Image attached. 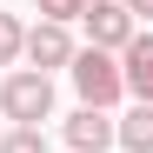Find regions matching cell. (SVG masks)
<instances>
[{
  "mask_svg": "<svg viewBox=\"0 0 153 153\" xmlns=\"http://www.w3.org/2000/svg\"><path fill=\"white\" fill-rule=\"evenodd\" d=\"M0 120H13V126L53 120V80L33 73V67H13L7 80H0Z\"/></svg>",
  "mask_w": 153,
  "mask_h": 153,
  "instance_id": "1",
  "label": "cell"
},
{
  "mask_svg": "<svg viewBox=\"0 0 153 153\" xmlns=\"http://www.w3.org/2000/svg\"><path fill=\"white\" fill-rule=\"evenodd\" d=\"M67 73H73V93H80V107L113 113V100L126 93V87H120V60H113V53H100V47H80V53L67 60Z\"/></svg>",
  "mask_w": 153,
  "mask_h": 153,
  "instance_id": "2",
  "label": "cell"
},
{
  "mask_svg": "<svg viewBox=\"0 0 153 153\" xmlns=\"http://www.w3.org/2000/svg\"><path fill=\"white\" fill-rule=\"evenodd\" d=\"M80 27H87V47H100V53H120V47L140 33L120 0H87V7H80Z\"/></svg>",
  "mask_w": 153,
  "mask_h": 153,
  "instance_id": "3",
  "label": "cell"
},
{
  "mask_svg": "<svg viewBox=\"0 0 153 153\" xmlns=\"http://www.w3.org/2000/svg\"><path fill=\"white\" fill-rule=\"evenodd\" d=\"M113 60H120V87L133 93L140 107H153V27H140V33L113 53Z\"/></svg>",
  "mask_w": 153,
  "mask_h": 153,
  "instance_id": "4",
  "label": "cell"
},
{
  "mask_svg": "<svg viewBox=\"0 0 153 153\" xmlns=\"http://www.w3.org/2000/svg\"><path fill=\"white\" fill-rule=\"evenodd\" d=\"M80 47H73V33L67 27H27V40H20V60H33V73H53V67H67Z\"/></svg>",
  "mask_w": 153,
  "mask_h": 153,
  "instance_id": "5",
  "label": "cell"
},
{
  "mask_svg": "<svg viewBox=\"0 0 153 153\" xmlns=\"http://www.w3.org/2000/svg\"><path fill=\"white\" fill-rule=\"evenodd\" d=\"M67 146H73V153H107V146H113V113H100V107L67 113Z\"/></svg>",
  "mask_w": 153,
  "mask_h": 153,
  "instance_id": "6",
  "label": "cell"
},
{
  "mask_svg": "<svg viewBox=\"0 0 153 153\" xmlns=\"http://www.w3.org/2000/svg\"><path fill=\"white\" fill-rule=\"evenodd\" d=\"M113 146H126V153H153V107L133 100V113L113 120Z\"/></svg>",
  "mask_w": 153,
  "mask_h": 153,
  "instance_id": "7",
  "label": "cell"
},
{
  "mask_svg": "<svg viewBox=\"0 0 153 153\" xmlns=\"http://www.w3.org/2000/svg\"><path fill=\"white\" fill-rule=\"evenodd\" d=\"M0 153H47V133L40 126H13V133H0Z\"/></svg>",
  "mask_w": 153,
  "mask_h": 153,
  "instance_id": "8",
  "label": "cell"
},
{
  "mask_svg": "<svg viewBox=\"0 0 153 153\" xmlns=\"http://www.w3.org/2000/svg\"><path fill=\"white\" fill-rule=\"evenodd\" d=\"M20 40H27V27H20L13 13H0V67H13V60H20Z\"/></svg>",
  "mask_w": 153,
  "mask_h": 153,
  "instance_id": "9",
  "label": "cell"
},
{
  "mask_svg": "<svg viewBox=\"0 0 153 153\" xmlns=\"http://www.w3.org/2000/svg\"><path fill=\"white\" fill-rule=\"evenodd\" d=\"M80 7H87V0H40V20H47V27H73Z\"/></svg>",
  "mask_w": 153,
  "mask_h": 153,
  "instance_id": "10",
  "label": "cell"
},
{
  "mask_svg": "<svg viewBox=\"0 0 153 153\" xmlns=\"http://www.w3.org/2000/svg\"><path fill=\"white\" fill-rule=\"evenodd\" d=\"M126 7V20H133V27H153V0H120Z\"/></svg>",
  "mask_w": 153,
  "mask_h": 153,
  "instance_id": "11",
  "label": "cell"
}]
</instances>
